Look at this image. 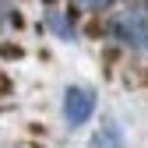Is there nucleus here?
Segmentation results:
<instances>
[{
  "label": "nucleus",
  "instance_id": "nucleus-1",
  "mask_svg": "<svg viewBox=\"0 0 148 148\" xmlns=\"http://www.w3.org/2000/svg\"><path fill=\"white\" fill-rule=\"evenodd\" d=\"M113 32H116L120 42L134 46V49H148V14H141V11H127L120 21L113 25Z\"/></svg>",
  "mask_w": 148,
  "mask_h": 148
},
{
  "label": "nucleus",
  "instance_id": "nucleus-2",
  "mask_svg": "<svg viewBox=\"0 0 148 148\" xmlns=\"http://www.w3.org/2000/svg\"><path fill=\"white\" fill-rule=\"evenodd\" d=\"M92 109H95L92 92H85V88H71V92H67V120H71L74 127L85 123V120L92 116Z\"/></svg>",
  "mask_w": 148,
  "mask_h": 148
},
{
  "label": "nucleus",
  "instance_id": "nucleus-3",
  "mask_svg": "<svg viewBox=\"0 0 148 148\" xmlns=\"http://www.w3.org/2000/svg\"><path fill=\"white\" fill-rule=\"evenodd\" d=\"M120 145H123V134H120V127H113V123H109L106 134H99V141H95V148H120Z\"/></svg>",
  "mask_w": 148,
  "mask_h": 148
},
{
  "label": "nucleus",
  "instance_id": "nucleus-4",
  "mask_svg": "<svg viewBox=\"0 0 148 148\" xmlns=\"http://www.w3.org/2000/svg\"><path fill=\"white\" fill-rule=\"evenodd\" d=\"M81 4H85V7H92V11H102L109 0H81Z\"/></svg>",
  "mask_w": 148,
  "mask_h": 148
}]
</instances>
